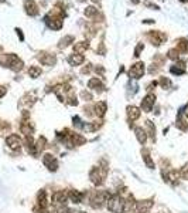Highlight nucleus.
I'll return each instance as SVG.
<instances>
[{
    "label": "nucleus",
    "instance_id": "nucleus-6",
    "mask_svg": "<svg viewBox=\"0 0 188 213\" xmlns=\"http://www.w3.org/2000/svg\"><path fill=\"white\" fill-rule=\"evenodd\" d=\"M129 111H130V117H132V118H137V117H139V109L137 108H134V107H132V108H129Z\"/></svg>",
    "mask_w": 188,
    "mask_h": 213
},
{
    "label": "nucleus",
    "instance_id": "nucleus-2",
    "mask_svg": "<svg viewBox=\"0 0 188 213\" xmlns=\"http://www.w3.org/2000/svg\"><path fill=\"white\" fill-rule=\"evenodd\" d=\"M26 9H27V13L31 14V16H34V14H37L38 13L37 6H36V3H34L33 0H27L26 1Z\"/></svg>",
    "mask_w": 188,
    "mask_h": 213
},
{
    "label": "nucleus",
    "instance_id": "nucleus-1",
    "mask_svg": "<svg viewBox=\"0 0 188 213\" xmlns=\"http://www.w3.org/2000/svg\"><path fill=\"white\" fill-rule=\"evenodd\" d=\"M143 72H144V66H143L141 63H139V64H136V66H133L132 68H130V75L133 77V78H139V77H141Z\"/></svg>",
    "mask_w": 188,
    "mask_h": 213
},
{
    "label": "nucleus",
    "instance_id": "nucleus-5",
    "mask_svg": "<svg viewBox=\"0 0 188 213\" xmlns=\"http://www.w3.org/2000/svg\"><path fill=\"white\" fill-rule=\"evenodd\" d=\"M28 72L31 74V77H34V78H36V77H37L38 74H40V72H41V70H40L38 67H31V68H30V71H28Z\"/></svg>",
    "mask_w": 188,
    "mask_h": 213
},
{
    "label": "nucleus",
    "instance_id": "nucleus-3",
    "mask_svg": "<svg viewBox=\"0 0 188 213\" xmlns=\"http://www.w3.org/2000/svg\"><path fill=\"white\" fill-rule=\"evenodd\" d=\"M84 61V57L81 54H74L70 57V63L72 64V66H76V64H81Z\"/></svg>",
    "mask_w": 188,
    "mask_h": 213
},
{
    "label": "nucleus",
    "instance_id": "nucleus-7",
    "mask_svg": "<svg viewBox=\"0 0 188 213\" xmlns=\"http://www.w3.org/2000/svg\"><path fill=\"white\" fill-rule=\"evenodd\" d=\"M74 49H75V51H84V50H86V49H88V44H86V43L76 44V46L74 47Z\"/></svg>",
    "mask_w": 188,
    "mask_h": 213
},
{
    "label": "nucleus",
    "instance_id": "nucleus-4",
    "mask_svg": "<svg viewBox=\"0 0 188 213\" xmlns=\"http://www.w3.org/2000/svg\"><path fill=\"white\" fill-rule=\"evenodd\" d=\"M96 9L95 7H86V10H85V16H88V17H91V16H93V14H96Z\"/></svg>",
    "mask_w": 188,
    "mask_h": 213
}]
</instances>
